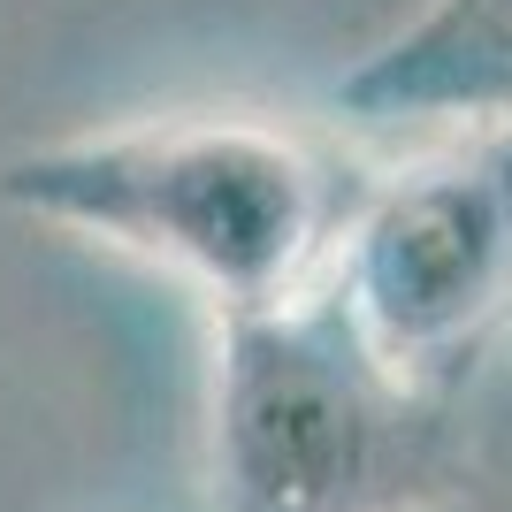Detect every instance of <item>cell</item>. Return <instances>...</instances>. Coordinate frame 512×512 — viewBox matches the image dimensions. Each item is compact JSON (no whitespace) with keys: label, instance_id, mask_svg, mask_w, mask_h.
Masks as SVG:
<instances>
[{"label":"cell","instance_id":"cell-1","mask_svg":"<svg viewBox=\"0 0 512 512\" xmlns=\"http://www.w3.org/2000/svg\"><path fill=\"white\" fill-rule=\"evenodd\" d=\"M0 207L192 283L214 314L329 283L360 176L268 115H130L0 161Z\"/></svg>","mask_w":512,"mask_h":512},{"label":"cell","instance_id":"cell-2","mask_svg":"<svg viewBox=\"0 0 512 512\" xmlns=\"http://www.w3.org/2000/svg\"><path fill=\"white\" fill-rule=\"evenodd\" d=\"M207 474L222 512H444L474 497L451 383L360 337L329 283L214 314Z\"/></svg>","mask_w":512,"mask_h":512},{"label":"cell","instance_id":"cell-3","mask_svg":"<svg viewBox=\"0 0 512 512\" xmlns=\"http://www.w3.org/2000/svg\"><path fill=\"white\" fill-rule=\"evenodd\" d=\"M329 291L390 367L459 390L512 314V123H459L451 146L360 184Z\"/></svg>","mask_w":512,"mask_h":512},{"label":"cell","instance_id":"cell-4","mask_svg":"<svg viewBox=\"0 0 512 512\" xmlns=\"http://www.w3.org/2000/svg\"><path fill=\"white\" fill-rule=\"evenodd\" d=\"M352 123H512V0H428L337 77Z\"/></svg>","mask_w":512,"mask_h":512}]
</instances>
